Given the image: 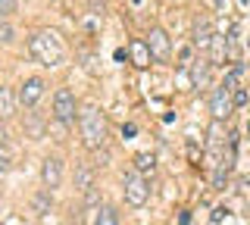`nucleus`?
Returning a JSON list of instances; mask_svg holds the SVG:
<instances>
[{
	"label": "nucleus",
	"mask_w": 250,
	"mask_h": 225,
	"mask_svg": "<svg viewBox=\"0 0 250 225\" xmlns=\"http://www.w3.org/2000/svg\"><path fill=\"white\" fill-rule=\"evenodd\" d=\"M28 53L47 69H57L66 63V41L60 38V32L53 28H38L35 35L28 38Z\"/></svg>",
	"instance_id": "1"
},
{
	"label": "nucleus",
	"mask_w": 250,
	"mask_h": 225,
	"mask_svg": "<svg viewBox=\"0 0 250 225\" xmlns=\"http://www.w3.org/2000/svg\"><path fill=\"white\" fill-rule=\"evenodd\" d=\"M78 131H82V144L88 150H104L106 147V119L97 103H84L78 110Z\"/></svg>",
	"instance_id": "2"
},
{
	"label": "nucleus",
	"mask_w": 250,
	"mask_h": 225,
	"mask_svg": "<svg viewBox=\"0 0 250 225\" xmlns=\"http://www.w3.org/2000/svg\"><path fill=\"white\" fill-rule=\"evenodd\" d=\"M122 194H125V204L131 206H144L147 197H150V184L141 172H128L122 178Z\"/></svg>",
	"instance_id": "3"
},
{
	"label": "nucleus",
	"mask_w": 250,
	"mask_h": 225,
	"mask_svg": "<svg viewBox=\"0 0 250 225\" xmlns=\"http://www.w3.org/2000/svg\"><path fill=\"white\" fill-rule=\"evenodd\" d=\"M75 116H78L75 94H72L69 88H60L57 94H53V119L66 125V122H72V119H75Z\"/></svg>",
	"instance_id": "4"
},
{
	"label": "nucleus",
	"mask_w": 250,
	"mask_h": 225,
	"mask_svg": "<svg viewBox=\"0 0 250 225\" xmlns=\"http://www.w3.org/2000/svg\"><path fill=\"white\" fill-rule=\"evenodd\" d=\"M44 88H47V84H44L41 75H31V79H25V82L19 84V106H35L38 100L44 97Z\"/></svg>",
	"instance_id": "5"
},
{
	"label": "nucleus",
	"mask_w": 250,
	"mask_h": 225,
	"mask_svg": "<svg viewBox=\"0 0 250 225\" xmlns=\"http://www.w3.org/2000/svg\"><path fill=\"white\" fill-rule=\"evenodd\" d=\"M234 110V100H231V91H225V88H216L213 91V97H209V113H213V122H222V119H229Z\"/></svg>",
	"instance_id": "6"
},
{
	"label": "nucleus",
	"mask_w": 250,
	"mask_h": 225,
	"mask_svg": "<svg viewBox=\"0 0 250 225\" xmlns=\"http://www.w3.org/2000/svg\"><path fill=\"white\" fill-rule=\"evenodd\" d=\"M147 47H150V57L153 60H169V50H172V44H169V35L163 32V28H150V32H147Z\"/></svg>",
	"instance_id": "7"
},
{
	"label": "nucleus",
	"mask_w": 250,
	"mask_h": 225,
	"mask_svg": "<svg viewBox=\"0 0 250 225\" xmlns=\"http://www.w3.org/2000/svg\"><path fill=\"white\" fill-rule=\"evenodd\" d=\"M41 182H44L47 191H53V188L62 184V160L60 157H47L41 163Z\"/></svg>",
	"instance_id": "8"
},
{
	"label": "nucleus",
	"mask_w": 250,
	"mask_h": 225,
	"mask_svg": "<svg viewBox=\"0 0 250 225\" xmlns=\"http://www.w3.org/2000/svg\"><path fill=\"white\" fill-rule=\"evenodd\" d=\"M16 106H19V94L10 84H0V119H13Z\"/></svg>",
	"instance_id": "9"
},
{
	"label": "nucleus",
	"mask_w": 250,
	"mask_h": 225,
	"mask_svg": "<svg viewBox=\"0 0 250 225\" xmlns=\"http://www.w3.org/2000/svg\"><path fill=\"white\" fill-rule=\"evenodd\" d=\"M91 188H94V169L88 166V163H78V169H75V191L88 194Z\"/></svg>",
	"instance_id": "10"
},
{
	"label": "nucleus",
	"mask_w": 250,
	"mask_h": 225,
	"mask_svg": "<svg viewBox=\"0 0 250 225\" xmlns=\"http://www.w3.org/2000/svg\"><path fill=\"white\" fill-rule=\"evenodd\" d=\"M209 44H213L209 22H197V25H194V47H209Z\"/></svg>",
	"instance_id": "11"
},
{
	"label": "nucleus",
	"mask_w": 250,
	"mask_h": 225,
	"mask_svg": "<svg viewBox=\"0 0 250 225\" xmlns=\"http://www.w3.org/2000/svg\"><path fill=\"white\" fill-rule=\"evenodd\" d=\"M94 225H119V213L116 206H97V216H94Z\"/></svg>",
	"instance_id": "12"
},
{
	"label": "nucleus",
	"mask_w": 250,
	"mask_h": 225,
	"mask_svg": "<svg viewBox=\"0 0 250 225\" xmlns=\"http://www.w3.org/2000/svg\"><path fill=\"white\" fill-rule=\"evenodd\" d=\"M131 60H135V66L150 63V47H147V41H131Z\"/></svg>",
	"instance_id": "13"
},
{
	"label": "nucleus",
	"mask_w": 250,
	"mask_h": 225,
	"mask_svg": "<svg viewBox=\"0 0 250 225\" xmlns=\"http://www.w3.org/2000/svg\"><path fill=\"white\" fill-rule=\"evenodd\" d=\"M50 204H53V197H50V191H38L35 194V200H31V206H35V213L38 216H44V213H50Z\"/></svg>",
	"instance_id": "14"
},
{
	"label": "nucleus",
	"mask_w": 250,
	"mask_h": 225,
	"mask_svg": "<svg viewBox=\"0 0 250 225\" xmlns=\"http://www.w3.org/2000/svg\"><path fill=\"white\" fill-rule=\"evenodd\" d=\"M153 169H156V157H153V153H138V157H135V172L144 175V172H153Z\"/></svg>",
	"instance_id": "15"
},
{
	"label": "nucleus",
	"mask_w": 250,
	"mask_h": 225,
	"mask_svg": "<svg viewBox=\"0 0 250 225\" xmlns=\"http://www.w3.org/2000/svg\"><path fill=\"white\" fill-rule=\"evenodd\" d=\"M241 75H244V69H241V66H234L231 72L222 79V88H225V91H234V88H241Z\"/></svg>",
	"instance_id": "16"
},
{
	"label": "nucleus",
	"mask_w": 250,
	"mask_h": 225,
	"mask_svg": "<svg viewBox=\"0 0 250 225\" xmlns=\"http://www.w3.org/2000/svg\"><path fill=\"white\" fill-rule=\"evenodd\" d=\"M13 38H16V28L10 25V19H0V47L13 44Z\"/></svg>",
	"instance_id": "17"
},
{
	"label": "nucleus",
	"mask_w": 250,
	"mask_h": 225,
	"mask_svg": "<svg viewBox=\"0 0 250 225\" xmlns=\"http://www.w3.org/2000/svg\"><path fill=\"white\" fill-rule=\"evenodd\" d=\"M194 82H197V84H207L209 82V63H197V69H194Z\"/></svg>",
	"instance_id": "18"
},
{
	"label": "nucleus",
	"mask_w": 250,
	"mask_h": 225,
	"mask_svg": "<svg viewBox=\"0 0 250 225\" xmlns=\"http://www.w3.org/2000/svg\"><path fill=\"white\" fill-rule=\"evenodd\" d=\"M16 13V0H0V19H10Z\"/></svg>",
	"instance_id": "19"
},
{
	"label": "nucleus",
	"mask_w": 250,
	"mask_h": 225,
	"mask_svg": "<svg viewBox=\"0 0 250 225\" xmlns=\"http://www.w3.org/2000/svg\"><path fill=\"white\" fill-rule=\"evenodd\" d=\"M231 100H234V106H244L247 103V91L244 88H234L231 91Z\"/></svg>",
	"instance_id": "20"
},
{
	"label": "nucleus",
	"mask_w": 250,
	"mask_h": 225,
	"mask_svg": "<svg viewBox=\"0 0 250 225\" xmlns=\"http://www.w3.org/2000/svg\"><path fill=\"white\" fill-rule=\"evenodd\" d=\"M6 172H10V160L0 153V175H6Z\"/></svg>",
	"instance_id": "21"
}]
</instances>
